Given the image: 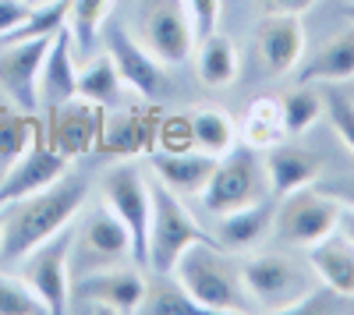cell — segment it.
Here are the masks:
<instances>
[{"mask_svg": "<svg viewBox=\"0 0 354 315\" xmlns=\"http://www.w3.org/2000/svg\"><path fill=\"white\" fill-rule=\"evenodd\" d=\"M85 195H88L85 178L64 174L50 188L8 202V209H4V241H0V269H18V262L28 251L39 248L57 231H64V227L82 213Z\"/></svg>", "mask_w": 354, "mask_h": 315, "instance_id": "cell-1", "label": "cell"}, {"mask_svg": "<svg viewBox=\"0 0 354 315\" xmlns=\"http://www.w3.org/2000/svg\"><path fill=\"white\" fill-rule=\"evenodd\" d=\"M337 202H344V206H354V178H347V181H340V184H333V188H326Z\"/></svg>", "mask_w": 354, "mask_h": 315, "instance_id": "cell-40", "label": "cell"}, {"mask_svg": "<svg viewBox=\"0 0 354 315\" xmlns=\"http://www.w3.org/2000/svg\"><path fill=\"white\" fill-rule=\"evenodd\" d=\"M354 78V21L344 25L337 36L322 43L305 68L298 71V82H351Z\"/></svg>", "mask_w": 354, "mask_h": 315, "instance_id": "cell-22", "label": "cell"}, {"mask_svg": "<svg viewBox=\"0 0 354 315\" xmlns=\"http://www.w3.org/2000/svg\"><path fill=\"white\" fill-rule=\"evenodd\" d=\"M153 188V220H149V269L153 273H170L174 262L181 259V251L195 241H216L205 234L198 220L188 213L181 195L170 191L160 178L149 181Z\"/></svg>", "mask_w": 354, "mask_h": 315, "instance_id": "cell-4", "label": "cell"}, {"mask_svg": "<svg viewBox=\"0 0 354 315\" xmlns=\"http://www.w3.org/2000/svg\"><path fill=\"white\" fill-rule=\"evenodd\" d=\"M216 163H220L216 156L198 153V149H188V153H167L163 149V153H153V174L177 195H202Z\"/></svg>", "mask_w": 354, "mask_h": 315, "instance_id": "cell-20", "label": "cell"}, {"mask_svg": "<svg viewBox=\"0 0 354 315\" xmlns=\"http://www.w3.org/2000/svg\"><path fill=\"white\" fill-rule=\"evenodd\" d=\"M4 209L8 206H0V241H4Z\"/></svg>", "mask_w": 354, "mask_h": 315, "instance_id": "cell-43", "label": "cell"}, {"mask_svg": "<svg viewBox=\"0 0 354 315\" xmlns=\"http://www.w3.org/2000/svg\"><path fill=\"white\" fill-rule=\"evenodd\" d=\"M28 4H32V8H36V4H46V0H28Z\"/></svg>", "mask_w": 354, "mask_h": 315, "instance_id": "cell-45", "label": "cell"}, {"mask_svg": "<svg viewBox=\"0 0 354 315\" xmlns=\"http://www.w3.org/2000/svg\"><path fill=\"white\" fill-rule=\"evenodd\" d=\"M131 36L160 64H185L195 53V32L185 11V0H138Z\"/></svg>", "mask_w": 354, "mask_h": 315, "instance_id": "cell-7", "label": "cell"}, {"mask_svg": "<svg viewBox=\"0 0 354 315\" xmlns=\"http://www.w3.org/2000/svg\"><path fill=\"white\" fill-rule=\"evenodd\" d=\"M340 223V202L330 191L319 188H298L283 198H277V216H273V234L283 245L294 248H312L315 241L330 238Z\"/></svg>", "mask_w": 354, "mask_h": 315, "instance_id": "cell-8", "label": "cell"}, {"mask_svg": "<svg viewBox=\"0 0 354 315\" xmlns=\"http://www.w3.org/2000/svg\"><path fill=\"white\" fill-rule=\"evenodd\" d=\"M266 178H270V191L277 198L290 195V191H298V188H308L322 178V160L305 149V146H287V142H277V146L266 149Z\"/></svg>", "mask_w": 354, "mask_h": 315, "instance_id": "cell-17", "label": "cell"}, {"mask_svg": "<svg viewBox=\"0 0 354 315\" xmlns=\"http://www.w3.org/2000/svg\"><path fill=\"white\" fill-rule=\"evenodd\" d=\"M43 312L46 305L21 276H11V269H0V315H43Z\"/></svg>", "mask_w": 354, "mask_h": 315, "instance_id": "cell-33", "label": "cell"}, {"mask_svg": "<svg viewBox=\"0 0 354 315\" xmlns=\"http://www.w3.org/2000/svg\"><path fill=\"white\" fill-rule=\"evenodd\" d=\"M322 103H326V113H330V121H333L340 142L354 153V103H351L344 93H337V89L322 93Z\"/></svg>", "mask_w": 354, "mask_h": 315, "instance_id": "cell-34", "label": "cell"}, {"mask_svg": "<svg viewBox=\"0 0 354 315\" xmlns=\"http://www.w3.org/2000/svg\"><path fill=\"white\" fill-rule=\"evenodd\" d=\"M53 36L4 43V53H0V93L21 113L39 110V68H43V57H46Z\"/></svg>", "mask_w": 354, "mask_h": 315, "instance_id": "cell-12", "label": "cell"}, {"mask_svg": "<svg viewBox=\"0 0 354 315\" xmlns=\"http://www.w3.org/2000/svg\"><path fill=\"white\" fill-rule=\"evenodd\" d=\"M156 276H160V283L145 280V294H142L138 312H149V315H202L195 308V301L185 294V287L170 273H156Z\"/></svg>", "mask_w": 354, "mask_h": 315, "instance_id": "cell-30", "label": "cell"}, {"mask_svg": "<svg viewBox=\"0 0 354 315\" xmlns=\"http://www.w3.org/2000/svg\"><path fill=\"white\" fill-rule=\"evenodd\" d=\"M131 255V234L121 223L110 206H96L78 227H75V241H71V273H93L106 266H121Z\"/></svg>", "mask_w": 354, "mask_h": 315, "instance_id": "cell-9", "label": "cell"}, {"mask_svg": "<svg viewBox=\"0 0 354 315\" xmlns=\"http://www.w3.org/2000/svg\"><path fill=\"white\" fill-rule=\"evenodd\" d=\"M68 11H71V0H46V4H36L28 11V18L8 32L0 43H21V39H39V36H53L68 25Z\"/></svg>", "mask_w": 354, "mask_h": 315, "instance_id": "cell-31", "label": "cell"}, {"mask_svg": "<svg viewBox=\"0 0 354 315\" xmlns=\"http://www.w3.org/2000/svg\"><path fill=\"white\" fill-rule=\"evenodd\" d=\"M71 241H75V220L18 262V276L39 294L50 315L71 312Z\"/></svg>", "mask_w": 354, "mask_h": 315, "instance_id": "cell-6", "label": "cell"}, {"mask_svg": "<svg viewBox=\"0 0 354 315\" xmlns=\"http://www.w3.org/2000/svg\"><path fill=\"white\" fill-rule=\"evenodd\" d=\"M280 113H283V135L298 138L322 117V113H326V103H322V93L312 89V82H298L280 99Z\"/></svg>", "mask_w": 354, "mask_h": 315, "instance_id": "cell-28", "label": "cell"}, {"mask_svg": "<svg viewBox=\"0 0 354 315\" xmlns=\"http://www.w3.org/2000/svg\"><path fill=\"white\" fill-rule=\"evenodd\" d=\"M106 53L113 57L117 71H121V82L131 93H138L142 99H160V93L167 89L163 64L135 36H128L121 25L106 28Z\"/></svg>", "mask_w": 354, "mask_h": 315, "instance_id": "cell-14", "label": "cell"}, {"mask_svg": "<svg viewBox=\"0 0 354 315\" xmlns=\"http://www.w3.org/2000/svg\"><path fill=\"white\" fill-rule=\"evenodd\" d=\"M192 121V138H195V149L198 153H209V156H227L234 149V142H238V135H234V121L227 117V113L220 106H198L188 113Z\"/></svg>", "mask_w": 354, "mask_h": 315, "instance_id": "cell-26", "label": "cell"}, {"mask_svg": "<svg viewBox=\"0 0 354 315\" xmlns=\"http://www.w3.org/2000/svg\"><path fill=\"white\" fill-rule=\"evenodd\" d=\"M156 142H163L167 153H188V149H195L192 121H188V117H167V121L156 128Z\"/></svg>", "mask_w": 354, "mask_h": 315, "instance_id": "cell-37", "label": "cell"}, {"mask_svg": "<svg viewBox=\"0 0 354 315\" xmlns=\"http://www.w3.org/2000/svg\"><path fill=\"white\" fill-rule=\"evenodd\" d=\"M273 216H277V195H266L259 202L234 209L216 216V245L227 251H252L255 245H262V238L273 231Z\"/></svg>", "mask_w": 354, "mask_h": 315, "instance_id": "cell-19", "label": "cell"}, {"mask_svg": "<svg viewBox=\"0 0 354 315\" xmlns=\"http://www.w3.org/2000/svg\"><path fill=\"white\" fill-rule=\"evenodd\" d=\"M110 8H113V0H71L68 28H71V39H75L78 53H93Z\"/></svg>", "mask_w": 354, "mask_h": 315, "instance_id": "cell-29", "label": "cell"}, {"mask_svg": "<svg viewBox=\"0 0 354 315\" xmlns=\"http://www.w3.org/2000/svg\"><path fill=\"white\" fill-rule=\"evenodd\" d=\"M266 195H273V191H270V178H266V166L259 163L255 149L252 146H245V149L234 146L227 156H220L209 184L202 188L198 198L213 216H223V213H234V209H245V206L259 202Z\"/></svg>", "mask_w": 354, "mask_h": 315, "instance_id": "cell-5", "label": "cell"}, {"mask_svg": "<svg viewBox=\"0 0 354 315\" xmlns=\"http://www.w3.org/2000/svg\"><path fill=\"white\" fill-rule=\"evenodd\" d=\"M32 113L0 106V166H11L28 146H32Z\"/></svg>", "mask_w": 354, "mask_h": 315, "instance_id": "cell-32", "label": "cell"}, {"mask_svg": "<svg viewBox=\"0 0 354 315\" xmlns=\"http://www.w3.org/2000/svg\"><path fill=\"white\" fill-rule=\"evenodd\" d=\"M241 135H245V146H252L255 153L277 146V142H283L287 135H283L280 99H273V96H259V99H252V106L245 110Z\"/></svg>", "mask_w": 354, "mask_h": 315, "instance_id": "cell-27", "label": "cell"}, {"mask_svg": "<svg viewBox=\"0 0 354 315\" xmlns=\"http://www.w3.org/2000/svg\"><path fill=\"white\" fill-rule=\"evenodd\" d=\"M308 266L312 273L333 287L344 298H354V241L333 231L330 238H322L308 248Z\"/></svg>", "mask_w": 354, "mask_h": 315, "instance_id": "cell-21", "label": "cell"}, {"mask_svg": "<svg viewBox=\"0 0 354 315\" xmlns=\"http://www.w3.org/2000/svg\"><path fill=\"white\" fill-rule=\"evenodd\" d=\"M259 53L266 71L287 75L305 57V25L301 15H262L259 25Z\"/></svg>", "mask_w": 354, "mask_h": 315, "instance_id": "cell-16", "label": "cell"}, {"mask_svg": "<svg viewBox=\"0 0 354 315\" xmlns=\"http://www.w3.org/2000/svg\"><path fill=\"white\" fill-rule=\"evenodd\" d=\"M156 142V128L149 124L142 110H124L103 121V138H100V153L110 156H142L149 153Z\"/></svg>", "mask_w": 354, "mask_h": 315, "instance_id": "cell-23", "label": "cell"}, {"mask_svg": "<svg viewBox=\"0 0 354 315\" xmlns=\"http://www.w3.org/2000/svg\"><path fill=\"white\" fill-rule=\"evenodd\" d=\"M28 11H32L28 0H0V39L8 32H15V28L28 18Z\"/></svg>", "mask_w": 354, "mask_h": 315, "instance_id": "cell-38", "label": "cell"}, {"mask_svg": "<svg viewBox=\"0 0 354 315\" xmlns=\"http://www.w3.org/2000/svg\"><path fill=\"white\" fill-rule=\"evenodd\" d=\"M241 283L252 305L266 312H294V305L312 291V266L287 251H259L241 262Z\"/></svg>", "mask_w": 354, "mask_h": 315, "instance_id": "cell-3", "label": "cell"}, {"mask_svg": "<svg viewBox=\"0 0 354 315\" xmlns=\"http://www.w3.org/2000/svg\"><path fill=\"white\" fill-rule=\"evenodd\" d=\"M106 206L121 216V223L131 234V255L142 269H149V220H153V188L142 178V170L124 163L113 166L103 178Z\"/></svg>", "mask_w": 354, "mask_h": 315, "instance_id": "cell-10", "label": "cell"}, {"mask_svg": "<svg viewBox=\"0 0 354 315\" xmlns=\"http://www.w3.org/2000/svg\"><path fill=\"white\" fill-rule=\"evenodd\" d=\"M145 294V273L142 266H106L93 269L71 280V308L78 312H113V315H131L138 312Z\"/></svg>", "mask_w": 354, "mask_h": 315, "instance_id": "cell-11", "label": "cell"}, {"mask_svg": "<svg viewBox=\"0 0 354 315\" xmlns=\"http://www.w3.org/2000/svg\"><path fill=\"white\" fill-rule=\"evenodd\" d=\"M46 113H50V146L57 153H64L71 160V156H85V153L100 149L103 121H106L103 106L75 96V99L53 106Z\"/></svg>", "mask_w": 354, "mask_h": 315, "instance_id": "cell-13", "label": "cell"}, {"mask_svg": "<svg viewBox=\"0 0 354 315\" xmlns=\"http://www.w3.org/2000/svg\"><path fill=\"white\" fill-rule=\"evenodd\" d=\"M344 18L354 21V0H347V4H344Z\"/></svg>", "mask_w": 354, "mask_h": 315, "instance_id": "cell-42", "label": "cell"}, {"mask_svg": "<svg viewBox=\"0 0 354 315\" xmlns=\"http://www.w3.org/2000/svg\"><path fill=\"white\" fill-rule=\"evenodd\" d=\"M347 305H351V298H344V294H337L333 287H312L298 305H294V312H301V315H340V312H347Z\"/></svg>", "mask_w": 354, "mask_h": 315, "instance_id": "cell-36", "label": "cell"}, {"mask_svg": "<svg viewBox=\"0 0 354 315\" xmlns=\"http://www.w3.org/2000/svg\"><path fill=\"white\" fill-rule=\"evenodd\" d=\"M185 11H188V21H192V32H195V43L220 32V15H223V0H185Z\"/></svg>", "mask_w": 354, "mask_h": 315, "instance_id": "cell-35", "label": "cell"}, {"mask_svg": "<svg viewBox=\"0 0 354 315\" xmlns=\"http://www.w3.org/2000/svg\"><path fill=\"white\" fill-rule=\"evenodd\" d=\"M170 276L185 287L202 315L220 312H248L252 298L241 283V266L230 262V251L216 241H195L181 251Z\"/></svg>", "mask_w": 354, "mask_h": 315, "instance_id": "cell-2", "label": "cell"}, {"mask_svg": "<svg viewBox=\"0 0 354 315\" xmlns=\"http://www.w3.org/2000/svg\"><path fill=\"white\" fill-rule=\"evenodd\" d=\"M64 174H68V156L57 153L50 142H46V146L32 142V146H28L8 166L4 181H0V206L15 202V198H25V195H32V191H43L53 181H61Z\"/></svg>", "mask_w": 354, "mask_h": 315, "instance_id": "cell-15", "label": "cell"}, {"mask_svg": "<svg viewBox=\"0 0 354 315\" xmlns=\"http://www.w3.org/2000/svg\"><path fill=\"white\" fill-rule=\"evenodd\" d=\"M121 89H124L121 71H117L113 57L106 50L93 53L82 64V71H78V96L82 99L96 103V106H113L117 99H121Z\"/></svg>", "mask_w": 354, "mask_h": 315, "instance_id": "cell-25", "label": "cell"}, {"mask_svg": "<svg viewBox=\"0 0 354 315\" xmlns=\"http://www.w3.org/2000/svg\"><path fill=\"white\" fill-rule=\"evenodd\" d=\"M319 0H259L262 15H305Z\"/></svg>", "mask_w": 354, "mask_h": 315, "instance_id": "cell-39", "label": "cell"}, {"mask_svg": "<svg viewBox=\"0 0 354 315\" xmlns=\"http://www.w3.org/2000/svg\"><path fill=\"white\" fill-rule=\"evenodd\" d=\"M4 174H8V166H0V181H4Z\"/></svg>", "mask_w": 354, "mask_h": 315, "instance_id": "cell-44", "label": "cell"}, {"mask_svg": "<svg viewBox=\"0 0 354 315\" xmlns=\"http://www.w3.org/2000/svg\"><path fill=\"white\" fill-rule=\"evenodd\" d=\"M337 231L354 241V206H344V202H340V223H337Z\"/></svg>", "mask_w": 354, "mask_h": 315, "instance_id": "cell-41", "label": "cell"}, {"mask_svg": "<svg viewBox=\"0 0 354 315\" xmlns=\"http://www.w3.org/2000/svg\"><path fill=\"white\" fill-rule=\"evenodd\" d=\"M238 46H234L230 36L213 32L195 43V75L205 89H227V85L238 78Z\"/></svg>", "mask_w": 354, "mask_h": 315, "instance_id": "cell-24", "label": "cell"}, {"mask_svg": "<svg viewBox=\"0 0 354 315\" xmlns=\"http://www.w3.org/2000/svg\"><path fill=\"white\" fill-rule=\"evenodd\" d=\"M78 96V71H75V39L71 28L64 25L61 32L53 36L43 68H39V106L53 110L68 99Z\"/></svg>", "mask_w": 354, "mask_h": 315, "instance_id": "cell-18", "label": "cell"}]
</instances>
